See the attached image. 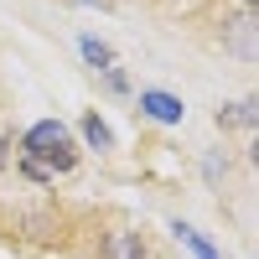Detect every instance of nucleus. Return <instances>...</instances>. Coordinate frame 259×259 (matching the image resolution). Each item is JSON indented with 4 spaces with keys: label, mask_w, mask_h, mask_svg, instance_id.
<instances>
[{
    "label": "nucleus",
    "mask_w": 259,
    "mask_h": 259,
    "mask_svg": "<svg viewBox=\"0 0 259 259\" xmlns=\"http://www.w3.org/2000/svg\"><path fill=\"white\" fill-rule=\"evenodd\" d=\"M259 11H239V16H223L218 21V47L223 57H233L239 68H254L259 62Z\"/></svg>",
    "instance_id": "obj_2"
},
{
    "label": "nucleus",
    "mask_w": 259,
    "mask_h": 259,
    "mask_svg": "<svg viewBox=\"0 0 259 259\" xmlns=\"http://www.w3.org/2000/svg\"><path fill=\"white\" fill-rule=\"evenodd\" d=\"M62 6H78V11H114V0H62Z\"/></svg>",
    "instance_id": "obj_11"
},
{
    "label": "nucleus",
    "mask_w": 259,
    "mask_h": 259,
    "mask_svg": "<svg viewBox=\"0 0 259 259\" xmlns=\"http://www.w3.org/2000/svg\"><path fill=\"white\" fill-rule=\"evenodd\" d=\"M16 156L31 161V166H41V171L57 182V177H73V171H78L83 150H78L73 124H62L57 114H47V119H36V124H26V130L16 135Z\"/></svg>",
    "instance_id": "obj_1"
},
{
    "label": "nucleus",
    "mask_w": 259,
    "mask_h": 259,
    "mask_svg": "<svg viewBox=\"0 0 259 259\" xmlns=\"http://www.w3.org/2000/svg\"><path fill=\"white\" fill-rule=\"evenodd\" d=\"M94 78H99V89L109 94V99H135V83H130L124 62H114V68H104V73H94Z\"/></svg>",
    "instance_id": "obj_9"
},
{
    "label": "nucleus",
    "mask_w": 259,
    "mask_h": 259,
    "mask_svg": "<svg viewBox=\"0 0 259 259\" xmlns=\"http://www.w3.org/2000/svg\"><path fill=\"white\" fill-rule=\"evenodd\" d=\"M135 119L161 124V130H177V124H187V104L177 94H166V89H140L135 94Z\"/></svg>",
    "instance_id": "obj_4"
},
{
    "label": "nucleus",
    "mask_w": 259,
    "mask_h": 259,
    "mask_svg": "<svg viewBox=\"0 0 259 259\" xmlns=\"http://www.w3.org/2000/svg\"><path fill=\"white\" fill-rule=\"evenodd\" d=\"M78 57H83V68H89V73H104V68H114V47H109V41H104L99 31H83L78 36Z\"/></svg>",
    "instance_id": "obj_8"
},
{
    "label": "nucleus",
    "mask_w": 259,
    "mask_h": 259,
    "mask_svg": "<svg viewBox=\"0 0 259 259\" xmlns=\"http://www.w3.org/2000/svg\"><path fill=\"white\" fill-rule=\"evenodd\" d=\"M78 150H89V156H99V161H109L114 150H119V140H114V130H109V119H104L99 109H83L78 114Z\"/></svg>",
    "instance_id": "obj_5"
},
{
    "label": "nucleus",
    "mask_w": 259,
    "mask_h": 259,
    "mask_svg": "<svg viewBox=\"0 0 259 259\" xmlns=\"http://www.w3.org/2000/svg\"><path fill=\"white\" fill-rule=\"evenodd\" d=\"M212 124L223 130V135H254L259 130V99L254 94H244V99H233V104H218V114H212Z\"/></svg>",
    "instance_id": "obj_6"
},
{
    "label": "nucleus",
    "mask_w": 259,
    "mask_h": 259,
    "mask_svg": "<svg viewBox=\"0 0 259 259\" xmlns=\"http://www.w3.org/2000/svg\"><path fill=\"white\" fill-rule=\"evenodd\" d=\"M166 233H171V244H177V249H187L192 259H228V254L212 244L197 223H187V218H171V223H166Z\"/></svg>",
    "instance_id": "obj_7"
},
{
    "label": "nucleus",
    "mask_w": 259,
    "mask_h": 259,
    "mask_svg": "<svg viewBox=\"0 0 259 259\" xmlns=\"http://www.w3.org/2000/svg\"><path fill=\"white\" fill-rule=\"evenodd\" d=\"M94 259H161V249H156V239H150L140 223H114V228L99 233Z\"/></svg>",
    "instance_id": "obj_3"
},
{
    "label": "nucleus",
    "mask_w": 259,
    "mask_h": 259,
    "mask_svg": "<svg viewBox=\"0 0 259 259\" xmlns=\"http://www.w3.org/2000/svg\"><path fill=\"white\" fill-rule=\"evenodd\" d=\"M202 177H207V187L228 182V156H223V150H207V156H202Z\"/></svg>",
    "instance_id": "obj_10"
},
{
    "label": "nucleus",
    "mask_w": 259,
    "mask_h": 259,
    "mask_svg": "<svg viewBox=\"0 0 259 259\" xmlns=\"http://www.w3.org/2000/svg\"><path fill=\"white\" fill-rule=\"evenodd\" d=\"M239 11H259V0H239Z\"/></svg>",
    "instance_id": "obj_12"
}]
</instances>
